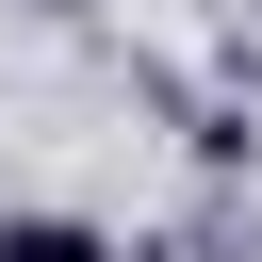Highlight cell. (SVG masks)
Here are the masks:
<instances>
[{"instance_id":"6da1fadb","label":"cell","mask_w":262,"mask_h":262,"mask_svg":"<svg viewBox=\"0 0 262 262\" xmlns=\"http://www.w3.org/2000/svg\"><path fill=\"white\" fill-rule=\"evenodd\" d=\"M0 262H131V246L82 229V213H0Z\"/></svg>"}]
</instances>
